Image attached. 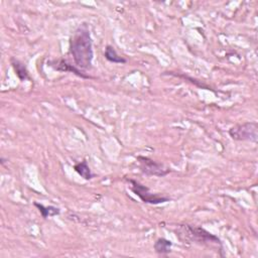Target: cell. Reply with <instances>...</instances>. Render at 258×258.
I'll use <instances>...</instances> for the list:
<instances>
[{"instance_id":"cell-1","label":"cell","mask_w":258,"mask_h":258,"mask_svg":"<svg viewBox=\"0 0 258 258\" xmlns=\"http://www.w3.org/2000/svg\"><path fill=\"white\" fill-rule=\"evenodd\" d=\"M70 52L78 69L89 70L92 68L94 52L88 23H81L73 32L70 38Z\"/></svg>"},{"instance_id":"cell-2","label":"cell","mask_w":258,"mask_h":258,"mask_svg":"<svg viewBox=\"0 0 258 258\" xmlns=\"http://www.w3.org/2000/svg\"><path fill=\"white\" fill-rule=\"evenodd\" d=\"M174 232L176 234V237L183 243H198L203 245L216 244L223 249L221 240L214 234L201 227L183 224L178 225Z\"/></svg>"},{"instance_id":"cell-3","label":"cell","mask_w":258,"mask_h":258,"mask_svg":"<svg viewBox=\"0 0 258 258\" xmlns=\"http://www.w3.org/2000/svg\"><path fill=\"white\" fill-rule=\"evenodd\" d=\"M127 181L129 183L130 189L137 197H139V199L143 203H145V204L158 205V204H162V203L170 201L169 197L161 196V195H158V194H152L146 185L138 182L137 180H134V179H131V178H127Z\"/></svg>"},{"instance_id":"cell-4","label":"cell","mask_w":258,"mask_h":258,"mask_svg":"<svg viewBox=\"0 0 258 258\" xmlns=\"http://www.w3.org/2000/svg\"><path fill=\"white\" fill-rule=\"evenodd\" d=\"M229 135L238 141L257 142L258 139V124L256 122H245L235 125L229 129Z\"/></svg>"},{"instance_id":"cell-5","label":"cell","mask_w":258,"mask_h":258,"mask_svg":"<svg viewBox=\"0 0 258 258\" xmlns=\"http://www.w3.org/2000/svg\"><path fill=\"white\" fill-rule=\"evenodd\" d=\"M138 166L142 173L149 175V176H158L162 177L166 174H168L171 169L167 166H165L163 163L157 162L147 156H137Z\"/></svg>"},{"instance_id":"cell-6","label":"cell","mask_w":258,"mask_h":258,"mask_svg":"<svg viewBox=\"0 0 258 258\" xmlns=\"http://www.w3.org/2000/svg\"><path fill=\"white\" fill-rule=\"evenodd\" d=\"M49 66L55 70V71H58V72H71V73H74L75 75H77L78 77H81L83 79H89L91 78L90 76L86 75L82 70L78 69L77 67L69 63L67 60L60 58V59H53V60H50L49 62Z\"/></svg>"},{"instance_id":"cell-7","label":"cell","mask_w":258,"mask_h":258,"mask_svg":"<svg viewBox=\"0 0 258 258\" xmlns=\"http://www.w3.org/2000/svg\"><path fill=\"white\" fill-rule=\"evenodd\" d=\"M11 64L14 69V72H15V75L17 76V78L19 79V81L23 82V81H26V80H29V75H28V71L25 67V64L23 62H21L20 60L12 57L11 58Z\"/></svg>"},{"instance_id":"cell-8","label":"cell","mask_w":258,"mask_h":258,"mask_svg":"<svg viewBox=\"0 0 258 258\" xmlns=\"http://www.w3.org/2000/svg\"><path fill=\"white\" fill-rule=\"evenodd\" d=\"M171 246H172V242L165 238H158L153 245L154 251L160 255H166L170 253Z\"/></svg>"},{"instance_id":"cell-9","label":"cell","mask_w":258,"mask_h":258,"mask_svg":"<svg viewBox=\"0 0 258 258\" xmlns=\"http://www.w3.org/2000/svg\"><path fill=\"white\" fill-rule=\"evenodd\" d=\"M105 58L110 61V62H114V63H125L127 61L126 58H124L123 56H120L116 49L112 46V45H107L105 48Z\"/></svg>"},{"instance_id":"cell-10","label":"cell","mask_w":258,"mask_h":258,"mask_svg":"<svg viewBox=\"0 0 258 258\" xmlns=\"http://www.w3.org/2000/svg\"><path fill=\"white\" fill-rule=\"evenodd\" d=\"M74 169L86 180H89L95 176V174L91 171L88 163L86 160L78 162L74 165Z\"/></svg>"},{"instance_id":"cell-11","label":"cell","mask_w":258,"mask_h":258,"mask_svg":"<svg viewBox=\"0 0 258 258\" xmlns=\"http://www.w3.org/2000/svg\"><path fill=\"white\" fill-rule=\"evenodd\" d=\"M34 206L38 209V211L40 212L41 216L43 219H46L47 217H54V216H57L60 214V210L56 207H53V206H47V207H44L43 205L39 204V203H34Z\"/></svg>"}]
</instances>
